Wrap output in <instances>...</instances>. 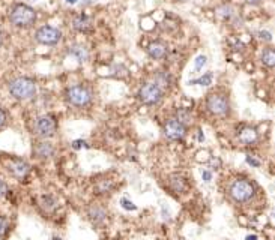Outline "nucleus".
Listing matches in <instances>:
<instances>
[{
    "label": "nucleus",
    "mask_w": 275,
    "mask_h": 240,
    "mask_svg": "<svg viewBox=\"0 0 275 240\" xmlns=\"http://www.w3.org/2000/svg\"><path fill=\"white\" fill-rule=\"evenodd\" d=\"M120 204H122V207H124L125 210H135V209H137L135 204H134L132 201H129L128 198H122V200H120Z\"/></svg>",
    "instance_id": "obj_27"
},
{
    "label": "nucleus",
    "mask_w": 275,
    "mask_h": 240,
    "mask_svg": "<svg viewBox=\"0 0 275 240\" xmlns=\"http://www.w3.org/2000/svg\"><path fill=\"white\" fill-rule=\"evenodd\" d=\"M56 131H57V122L53 116L45 114V116H39L35 120V132L41 138H45V140L51 138V137H55Z\"/></svg>",
    "instance_id": "obj_6"
},
{
    "label": "nucleus",
    "mask_w": 275,
    "mask_h": 240,
    "mask_svg": "<svg viewBox=\"0 0 275 240\" xmlns=\"http://www.w3.org/2000/svg\"><path fill=\"white\" fill-rule=\"evenodd\" d=\"M73 27L78 32H89L92 29V21L88 15L84 14H80L77 17H74L73 20Z\"/></svg>",
    "instance_id": "obj_16"
},
{
    "label": "nucleus",
    "mask_w": 275,
    "mask_h": 240,
    "mask_svg": "<svg viewBox=\"0 0 275 240\" xmlns=\"http://www.w3.org/2000/svg\"><path fill=\"white\" fill-rule=\"evenodd\" d=\"M9 20L17 27H30L37 21V12L24 3H17L9 12Z\"/></svg>",
    "instance_id": "obj_2"
},
{
    "label": "nucleus",
    "mask_w": 275,
    "mask_h": 240,
    "mask_svg": "<svg viewBox=\"0 0 275 240\" xmlns=\"http://www.w3.org/2000/svg\"><path fill=\"white\" fill-rule=\"evenodd\" d=\"M168 188H170V191L171 192H175V194H182L185 192L186 189V182L182 176L179 174H171L168 177Z\"/></svg>",
    "instance_id": "obj_15"
},
{
    "label": "nucleus",
    "mask_w": 275,
    "mask_h": 240,
    "mask_svg": "<svg viewBox=\"0 0 275 240\" xmlns=\"http://www.w3.org/2000/svg\"><path fill=\"white\" fill-rule=\"evenodd\" d=\"M65 96H66L68 104H71L73 107H78V108L89 105L91 101H92L91 90L86 87V86H81V84H77V86L70 87L66 90Z\"/></svg>",
    "instance_id": "obj_4"
},
{
    "label": "nucleus",
    "mask_w": 275,
    "mask_h": 240,
    "mask_svg": "<svg viewBox=\"0 0 275 240\" xmlns=\"http://www.w3.org/2000/svg\"><path fill=\"white\" fill-rule=\"evenodd\" d=\"M175 119L178 120V122H181L182 125L186 126L188 123H191L193 116H191V111H190V110H186V108H179V110H176Z\"/></svg>",
    "instance_id": "obj_19"
},
{
    "label": "nucleus",
    "mask_w": 275,
    "mask_h": 240,
    "mask_svg": "<svg viewBox=\"0 0 275 240\" xmlns=\"http://www.w3.org/2000/svg\"><path fill=\"white\" fill-rule=\"evenodd\" d=\"M33 153L41 159L51 158L55 155V146L48 141H38V143H35V146H33Z\"/></svg>",
    "instance_id": "obj_14"
},
{
    "label": "nucleus",
    "mask_w": 275,
    "mask_h": 240,
    "mask_svg": "<svg viewBox=\"0 0 275 240\" xmlns=\"http://www.w3.org/2000/svg\"><path fill=\"white\" fill-rule=\"evenodd\" d=\"M262 62L268 68H274L275 66V53H274V50L271 47L266 48L262 53Z\"/></svg>",
    "instance_id": "obj_20"
},
{
    "label": "nucleus",
    "mask_w": 275,
    "mask_h": 240,
    "mask_svg": "<svg viewBox=\"0 0 275 240\" xmlns=\"http://www.w3.org/2000/svg\"><path fill=\"white\" fill-rule=\"evenodd\" d=\"M65 2H66L68 5H75V3L78 2V0H65Z\"/></svg>",
    "instance_id": "obj_38"
},
{
    "label": "nucleus",
    "mask_w": 275,
    "mask_h": 240,
    "mask_svg": "<svg viewBox=\"0 0 275 240\" xmlns=\"http://www.w3.org/2000/svg\"><path fill=\"white\" fill-rule=\"evenodd\" d=\"M164 134L170 141H179L186 135V126L178 122L176 119H170L164 125Z\"/></svg>",
    "instance_id": "obj_9"
},
{
    "label": "nucleus",
    "mask_w": 275,
    "mask_h": 240,
    "mask_svg": "<svg viewBox=\"0 0 275 240\" xmlns=\"http://www.w3.org/2000/svg\"><path fill=\"white\" fill-rule=\"evenodd\" d=\"M202 179L204 180V182H211L212 180V173L209 170H203L202 171Z\"/></svg>",
    "instance_id": "obj_30"
},
{
    "label": "nucleus",
    "mask_w": 275,
    "mask_h": 240,
    "mask_svg": "<svg viewBox=\"0 0 275 240\" xmlns=\"http://www.w3.org/2000/svg\"><path fill=\"white\" fill-rule=\"evenodd\" d=\"M73 147H74V149H81V147H88V144H86L83 140H75V141L73 143Z\"/></svg>",
    "instance_id": "obj_32"
},
{
    "label": "nucleus",
    "mask_w": 275,
    "mask_h": 240,
    "mask_svg": "<svg viewBox=\"0 0 275 240\" xmlns=\"http://www.w3.org/2000/svg\"><path fill=\"white\" fill-rule=\"evenodd\" d=\"M95 188H96L98 194H109L114 188V185H113L111 180H99Z\"/></svg>",
    "instance_id": "obj_21"
},
{
    "label": "nucleus",
    "mask_w": 275,
    "mask_h": 240,
    "mask_svg": "<svg viewBox=\"0 0 275 240\" xmlns=\"http://www.w3.org/2000/svg\"><path fill=\"white\" fill-rule=\"evenodd\" d=\"M9 93L20 101H26L35 96L37 93V84L32 78L27 77H18L9 83Z\"/></svg>",
    "instance_id": "obj_3"
},
{
    "label": "nucleus",
    "mask_w": 275,
    "mask_h": 240,
    "mask_svg": "<svg viewBox=\"0 0 275 240\" xmlns=\"http://www.w3.org/2000/svg\"><path fill=\"white\" fill-rule=\"evenodd\" d=\"M238 141L244 146H251L257 141L259 138V132L256 131V128H251V126H244L238 131Z\"/></svg>",
    "instance_id": "obj_11"
},
{
    "label": "nucleus",
    "mask_w": 275,
    "mask_h": 240,
    "mask_svg": "<svg viewBox=\"0 0 275 240\" xmlns=\"http://www.w3.org/2000/svg\"><path fill=\"white\" fill-rule=\"evenodd\" d=\"M218 15L222 17V18H226V20H232L233 17L236 15L235 9L232 5H222L220 9H218Z\"/></svg>",
    "instance_id": "obj_22"
},
{
    "label": "nucleus",
    "mask_w": 275,
    "mask_h": 240,
    "mask_svg": "<svg viewBox=\"0 0 275 240\" xmlns=\"http://www.w3.org/2000/svg\"><path fill=\"white\" fill-rule=\"evenodd\" d=\"M68 53H70L78 63H83L89 59V51L84 45H73V47H70V51H68Z\"/></svg>",
    "instance_id": "obj_17"
},
{
    "label": "nucleus",
    "mask_w": 275,
    "mask_h": 240,
    "mask_svg": "<svg viewBox=\"0 0 275 240\" xmlns=\"http://www.w3.org/2000/svg\"><path fill=\"white\" fill-rule=\"evenodd\" d=\"M5 123H6V113L0 108V128H2Z\"/></svg>",
    "instance_id": "obj_33"
},
{
    "label": "nucleus",
    "mask_w": 275,
    "mask_h": 240,
    "mask_svg": "<svg viewBox=\"0 0 275 240\" xmlns=\"http://www.w3.org/2000/svg\"><path fill=\"white\" fill-rule=\"evenodd\" d=\"M9 231V224H8V221L6 218L3 216H0V239H3Z\"/></svg>",
    "instance_id": "obj_25"
},
{
    "label": "nucleus",
    "mask_w": 275,
    "mask_h": 240,
    "mask_svg": "<svg viewBox=\"0 0 275 240\" xmlns=\"http://www.w3.org/2000/svg\"><path fill=\"white\" fill-rule=\"evenodd\" d=\"M259 36L262 38V39H265V41H272V35L269 32H266V30H262V32H259Z\"/></svg>",
    "instance_id": "obj_31"
},
{
    "label": "nucleus",
    "mask_w": 275,
    "mask_h": 240,
    "mask_svg": "<svg viewBox=\"0 0 275 240\" xmlns=\"http://www.w3.org/2000/svg\"><path fill=\"white\" fill-rule=\"evenodd\" d=\"M155 84L157 86H164V87H167V86L170 84V75L167 74V72H163V71H160V72H157L155 74Z\"/></svg>",
    "instance_id": "obj_23"
},
{
    "label": "nucleus",
    "mask_w": 275,
    "mask_h": 240,
    "mask_svg": "<svg viewBox=\"0 0 275 240\" xmlns=\"http://www.w3.org/2000/svg\"><path fill=\"white\" fill-rule=\"evenodd\" d=\"M88 216L92 221L93 225H102L106 222V219H107V212H106L104 207H102V206L92 204L89 207V210H88Z\"/></svg>",
    "instance_id": "obj_12"
},
{
    "label": "nucleus",
    "mask_w": 275,
    "mask_h": 240,
    "mask_svg": "<svg viewBox=\"0 0 275 240\" xmlns=\"http://www.w3.org/2000/svg\"><path fill=\"white\" fill-rule=\"evenodd\" d=\"M2 44H3V32L0 30V47H2Z\"/></svg>",
    "instance_id": "obj_39"
},
{
    "label": "nucleus",
    "mask_w": 275,
    "mask_h": 240,
    "mask_svg": "<svg viewBox=\"0 0 275 240\" xmlns=\"http://www.w3.org/2000/svg\"><path fill=\"white\" fill-rule=\"evenodd\" d=\"M262 2V0H247V3H250V5H259Z\"/></svg>",
    "instance_id": "obj_36"
},
{
    "label": "nucleus",
    "mask_w": 275,
    "mask_h": 240,
    "mask_svg": "<svg viewBox=\"0 0 275 240\" xmlns=\"http://www.w3.org/2000/svg\"><path fill=\"white\" fill-rule=\"evenodd\" d=\"M245 240H259V239H257V236L251 234V236H247V237H245Z\"/></svg>",
    "instance_id": "obj_37"
},
{
    "label": "nucleus",
    "mask_w": 275,
    "mask_h": 240,
    "mask_svg": "<svg viewBox=\"0 0 275 240\" xmlns=\"http://www.w3.org/2000/svg\"><path fill=\"white\" fill-rule=\"evenodd\" d=\"M37 41L39 44H44V45H56L60 38H62V33L59 29L53 27V26H44L41 29H38L37 35H35Z\"/></svg>",
    "instance_id": "obj_8"
},
{
    "label": "nucleus",
    "mask_w": 275,
    "mask_h": 240,
    "mask_svg": "<svg viewBox=\"0 0 275 240\" xmlns=\"http://www.w3.org/2000/svg\"><path fill=\"white\" fill-rule=\"evenodd\" d=\"M220 165H221L220 159H212V161H211V168H212V170H218Z\"/></svg>",
    "instance_id": "obj_34"
},
{
    "label": "nucleus",
    "mask_w": 275,
    "mask_h": 240,
    "mask_svg": "<svg viewBox=\"0 0 275 240\" xmlns=\"http://www.w3.org/2000/svg\"><path fill=\"white\" fill-rule=\"evenodd\" d=\"M229 195L236 203H248L256 195V186L248 179H236L229 186Z\"/></svg>",
    "instance_id": "obj_1"
},
{
    "label": "nucleus",
    "mask_w": 275,
    "mask_h": 240,
    "mask_svg": "<svg viewBox=\"0 0 275 240\" xmlns=\"http://www.w3.org/2000/svg\"><path fill=\"white\" fill-rule=\"evenodd\" d=\"M53 240H62V239H59V237H55Z\"/></svg>",
    "instance_id": "obj_41"
},
{
    "label": "nucleus",
    "mask_w": 275,
    "mask_h": 240,
    "mask_svg": "<svg viewBox=\"0 0 275 240\" xmlns=\"http://www.w3.org/2000/svg\"><path fill=\"white\" fill-rule=\"evenodd\" d=\"M8 171L18 180H24L27 179V176L30 174V165L20 158H14L8 162Z\"/></svg>",
    "instance_id": "obj_10"
},
{
    "label": "nucleus",
    "mask_w": 275,
    "mask_h": 240,
    "mask_svg": "<svg viewBox=\"0 0 275 240\" xmlns=\"http://www.w3.org/2000/svg\"><path fill=\"white\" fill-rule=\"evenodd\" d=\"M233 48L235 50H242L244 48V44L240 41H233Z\"/></svg>",
    "instance_id": "obj_35"
},
{
    "label": "nucleus",
    "mask_w": 275,
    "mask_h": 240,
    "mask_svg": "<svg viewBox=\"0 0 275 240\" xmlns=\"http://www.w3.org/2000/svg\"><path fill=\"white\" fill-rule=\"evenodd\" d=\"M245 161H247V164H248V165H251V167H256V168L262 165V162H260L259 159H256V158H254V156H251V155H247Z\"/></svg>",
    "instance_id": "obj_28"
},
{
    "label": "nucleus",
    "mask_w": 275,
    "mask_h": 240,
    "mask_svg": "<svg viewBox=\"0 0 275 240\" xmlns=\"http://www.w3.org/2000/svg\"><path fill=\"white\" fill-rule=\"evenodd\" d=\"M204 65H206V56H197L196 60H194V68H196V71H200Z\"/></svg>",
    "instance_id": "obj_26"
},
{
    "label": "nucleus",
    "mask_w": 275,
    "mask_h": 240,
    "mask_svg": "<svg viewBox=\"0 0 275 240\" xmlns=\"http://www.w3.org/2000/svg\"><path fill=\"white\" fill-rule=\"evenodd\" d=\"M190 84H199V86H209V84H212V72L204 74L203 77H200L197 80H191Z\"/></svg>",
    "instance_id": "obj_24"
},
{
    "label": "nucleus",
    "mask_w": 275,
    "mask_h": 240,
    "mask_svg": "<svg viewBox=\"0 0 275 240\" xmlns=\"http://www.w3.org/2000/svg\"><path fill=\"white\" fill-rule=\"evenodd\" d=\"M29 2H33V0H29Z\"/></svg>",
    "instance_id": "obj_42"
},
{
    "label": "nucleus",
    "mask_w": 275,
    "mask_h": 240,
    "mask_svg": "<svg viewBox=\"0 0 275 240\" xmlns=\"http://www.w3.org/2000/svg\"><path fill=\"white\" fill-rule=\"evenodd\" d=\"M167 47L165 44L160 42V41H153L147 45V54L152 57V59H155V60H163L167 57Z\"/></svg>",
    "instance_id": "obj_13"
},
{
    "label": "nucleus",
    "mask_w": 275,
    "mask_h": 240,
    "mask_svg": "<svg viewBox=\"0 0 275 240\" xmlns=\"http://www.w3.org/2000/svg\"><path fill=\"white\" fill-rule=\"evenodd\" d=\"M92 2H95V0H88V2H84V5H88V3H92Z\"/></svg>",
    "instance_id": "obj_40"
},
{
    "label": "nucleus",
    "mask_w": 275,
    "mask_h": 240,
    "mask_svg": "<svg viewBox=\"0 0 275 240\" xmlns=\"http://www.w3.org/2000/svg\"><path fill=\"white\" fill-rule=\"evenodd\" d=\"M41 207L47 212V213H51V212H55L56 207H57V201L55 197H51V195H44L41 198Z\"/></svg>",
    "instance_id": "obj_18"
},
{
    "label": "nucleus",
    "mask_w": 275,
    "mask_h": 240,
    "mask_svg": "<svg viewBox=\"0 0 275 240\" xmlns=\"http://www.w3.org/2000/svg\"><path fill=\"white\" fill-rule=\"evenodd\" d=\"M6 192H8V186H6L5 180L0 177V198H2Z\"/></svg>",
    "instance_id": "obj_29"
},
{
    "label": "nucleus",
    "mask_w": 275,
    "mask_h": 240,
    "mask_svg": "<svg viewBox=\"0 0 275 240\" xmlns=\"http://www.w3.org/2000/svg\"><path fill=\"white\" fill-rule=\"evenodd\" d=\"M206 107L214 116H226L229 113V99L221 93H209L206 98Z\"/></svg>",
    "instance_id": "obj_7"
},
{
    "label": "nucleus",
    "mask_w": 275,
    "mask_h": 240,
    "mask_svg": "<svg viewBox=\"0 0 275 240\" xmlns=\"http://www.w3.org/2000/svg\"><path fill=\"white\" fill-rule=\"evenodd\" d=\"M139 99L145 105H157L163 99V89L155 83H145L139 90Z\"/></svg>",
    "instance_id": "obj_5"
}]
</instances>
